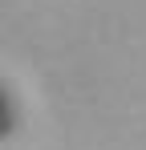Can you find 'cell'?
<instances>
[{
    "label": "cell",
    "instance_id": "obj_1",
    "mask_svg": "<svg viewBox=\"0 0 146 150\" xmlns=\"http://www.w3.org/2000/svg\"><path fill=\"white\" fill-rule=\"evenodd\" d=\"M12 130H16V105H12V98L0 85V138H8Z\"/></svg>",
    "mask_w": 146,
    "mask_h": 150
}]
</instances>
